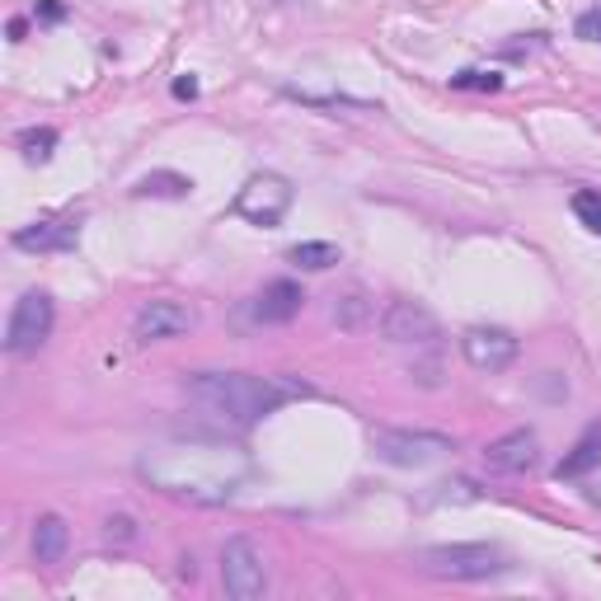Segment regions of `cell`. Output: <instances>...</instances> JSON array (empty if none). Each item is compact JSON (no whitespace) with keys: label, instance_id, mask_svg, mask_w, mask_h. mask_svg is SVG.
<instances>
[{"label":"cell","instance_id":"cell-1","mask_svg":"<svg viewBox=\"0 0 601 601\" xmlns=\"http://www.w3.org/2000/svg\"><path fill=\"white\" fill-rule=\"evenodd\" d=\"M141 479L151 489L188 503H231L249 479V456L226 437H170L141 456Z\"/></svg>","mask_w":601,"mask_h":601},{"label":"cell","instance_id":"cell-2","mask_svg":"<svg viewBox=\"0 0 601 601\" xmlns=\"http://www.w3.org/2000/svg\"><path fill=\"white\" fill-rule=\"evenodd\" d=\"M184 395L198 404L202 414H212L226 428H249L263 414H273L292 390L263 376H245V371H198L184 381Z\"/></svg>","mask_w":601,"mask_h":601},{"label":"cell","instance_id":"cell-3","mask_svg":"<svg viewBox=\"0 0 601 601\" xmlns=\"http://www.w3.org/2000/svg\"><path fill=\"white\" fill-rule=\"evenodd\" d=\"M418 569L432 578H451V583H479L503 573V550L494 545H432L418 550Z\"/></svg>","mask_w":601,"mask_h":601},{"label":"cell","instance_id":"cell-4","mask_svg":"<svg viewBox=\"0 0 601 601\" xmlns=\"http://www.w3.org/2000/svg\"><path fill=\"white\" fill-rule=\"evenodd\" d=\"M371 447H376L381 461L418 470V465L442 461L451 451V437H442V432H409V428H376L371 432Z\"/></svg>","mask_w":601,"mask_h":601},{"label":"cell","instance_id":"cell-5","mask_svg":"<svg viewBox=\"0 0 601 601\" xmlns=\"http://www.w3.org/2000/svg\"><path fill=\"white\" fill-rule=\"evenodd\" d=\"M221 587H226V597H235V601H259L263 592H268L263 550L254 540H245V536L226 540V550H221Z\"/></svg>","mask_w":601,"mask_h":601},{"label":"cell","instance_id":"cell-6","mask_svg":"<svg viewBox=\"0 0 601 601\" xmlns=\"http://www.w3.org/2000/svg\"><path fill=\"white\" fill-rule=\"evenodd\" d=\"M235 212L245 216L249 226H278L282 216L292 212V184L282 174H254L240 193H235Z\"/></svg>","mask_w":601,"mask_h":601},{"label":"cell","instance_id":"cell-7","mask_svg":"<svg viewBox=\"0 0 601 601\" xmlns=\"http://www.w3.org/2000/svg\"><path fill=\"white\" fill-rule=\"evenodd\" d=\"M52 334V296L43 292H24L15 301V315H10V329H5V348L15 357L38 353Z\"/></svg>","mask_w":601,"mask_h":601},{"label":"cell","instance_id":"cell-8","mask_svg":"<svg viewBox=\"0 0 601 601\" xmlns=\"http://www.w3.org/2000/svg\"><path fill=\"white\" fill-rule=\"evenodd\" d=\"M193 324H198V315H193L184 301L160 296V301H146V306L132 315V339H137L141 348H146V343H170V339H184Z\"/></svg>","mask_w":601,"mask_h":601},{"label":"cell","instance_id":"cell-9","mask_svg":"<svg viewBox=\"0 0 601 601\" xmlns=\"http://www.w3.org/2000/svg\"><path fill=\"white\" fill-rule=\"evenodd\" d=\"M381 334L390 343H400V348H432L437 343V315L428 306H418V301H390L381 310Z\"/></svg>","mask_w":601,"mask_h":601},{"label":"cell","instance_id":"cell-10","mask_svg":"<svg viewBox=\"0 0 601 601\" xmlns=\"http://www.w3.org/2000/svg\"><path fill=\"white\" fill-rule=\"evenodd\" d=\"M484 461H489V470H498V475H526V470H536V461H540V437L531 428H512L484 447Z\"/></svg>","mask_w":601,"mask_h":601},{"label":"cell","instance_id":"cell-11","mask_svg":"<svg viewBox=\"0 0 601 601\" xmlns=\"http://www.w3.org/2000/svg\"><path fill=\"white\" fill-rule=\"evenodd\" d=\"M461 353L475 371L494 376V371H508L517 362V339H512L508 329H465Z\"/></svg>","mask_w":601,"mask_h":601},{"label":"cell","instance_id":"cell-12","mask_svg":"<svg viewBox=\"0 0 601 601\" xmlns=\"http://www.w3.org/2000/svg\"><path fill=\"white\" fill-rule=\"evenodd\" d=\"M301 306H306V292H301L296 282L278 278V282H268V287L249 301L245 315L254 324H292L296 315H301Z\"/></svg>","mask_w":601,"mask_h":601},{"label":"cell","instance_id":"cell-13","mask_svg":"<svg viewBox=\"0 0 601 601\" xmlns=\"http://www.w3.org/2000/svg\"><path fill=\"white\" fill-rule=\"evenodd\" d=\"M76 240H80V216H47V221H33V226L15 231V249H29V254L71 249Z\"/></svg>","mask_w":601,"mask_h":601},{"label":"cell","instance_id":"cell-14","mask_svg":"<svg viewBox=\"0 0 601 601\" xmlns=\"http://www.w3.org/2000/svg\"><path fill=\"white\" fill-rule=\"evenodd\" d=\"M66 545H71V526L57 512L38 517V526H33V555H38V564H57L66 555Z\"/></svg>","mask_w":601,"mask_h":601},{"label":"cell","instance_id":"cell-15","mask_svg":"<svg viewBox=\"0 0 601 601\" xmlns=\"http://www.w3.org/2000/svg\"><path fill=\"white\" fill-rule=\"evenodd\" d=\"M371 320H376V301H371L362 287H348L343 296H334V324H339V329L357 334V329H367Z\"/></svg>","mask_w":601,"mask_h":601},{"label":"cell","instance_id":"cell-16","mask_svg":"<svg viewBox=\"0 0 601 601\" xmlns=\"http://www.w3.org/2000/svg\"><path fill=\"white\" fill-rule=\"evenodd\" d=\"M132 193H137V198H188V193H193V179H188V174H174V170H155V174H146V179H137Z\"/></svg>","mask_w":601,"mask_h":601},{"label":"cell","instance_id":"cell-17","mask_svg":"<svg viewBox=\"0 0 601 601\" xmlns=\"http://www.w3.org/2000/svg\"><path fill=\"white\" fill-rule=\"evenodd\" d=\"M339 259H343L339 245H329V240H306V245H292V249H287V263L306 268V273H324V268H334Z\"/></svg>","mask_w":601,"mask_h":601},{"label":"cell","instance_id":"cell-18","mask_svg":"<svg viewBox=\"0 0 601 601\" xmlns=\"http://www.w3.org/2000/svg\"><path fill=\"white\" fill-rule=\"evenodd\" d=\"M592 461H601V428H587V437L573 447V456L559 461V479H578Z\"/></svg>","mask_w":601,"mask_h":601},{"label":"cell","instance_id":"cell-19","mask_svg":"<svg viewBox=\"0 0 601 601\" xmlns=\"http://www.w3.org/2000/svg\"><path fill=\"white\" fill-rule=\"evenodd\" d=\"M52 146H57V132H52V127H29V132H19V151H24L29 165H43L47 155H52Z\"/></svg>","mask_w":601,"mask_h":601},{"label":"cell","instance_id":"cell-20","mask_svg":"<svg viewBox=\"0 0 601 601\" xmlns=\"http://www.w3.org/2000/svg\"><path fill=\"white\" fill-rule=\"evenodd\" d=\"M573 216H578L592 235H601V193L597 188H578V193H573Z\"/></svg>","mask_w":601,"mask_h":601},{"label":"cell","instance_id":"cell-21","mask_svg":"<svg viewBox=\"0 0 601 601\" xmlns=\"http://www.w3.org/2000/svg\"><path fill=\"white\" fill-rule=\"evenodd\" d=\"M451 90H503V76H494V71H461V76H451Z\"/></svg>","mask_w":601,"mask_h":601},{"label":"cell","instance_id":"cell-22","mask_svg":"<svg viewBox=\"0 0 601 601\" xmlns=\"http://www.w3.org/2000/svg\"><path fill=\"white\" fill-rule=\"evenodd\" d=\"M104 536L113 540V545H132V540H137V522H132V517H108Z\"/></svg>","mask_w":601,"mask_h":601},{"label":"cell","instance_id":"cell-23","mask_svg":"<svg viewBox=\"0 0 601 601\" xmlns=\"http://www.w3.org/2000/svg\"><path fill=\"white\" fill-rule=\"evenodd\" d=\"M578 38L601 43V5H597V10H587V15H578Z\"/></svg>","mask_w":601,"mask_h":601},{"label":"cell","instance_id":"cell-24","mask_svg":"<svg viewBox=\"0 0 601 601\" xmlns=\"http://www.w3.org/2000/svg\"><path fill=\"white\" fill-rule=\"evenodd\" d=\"M578 479H583V489H587V503H597L601 508V461H592Z\"/></svg>","mask_w":601,"mask_h":601},{"label":"cell","instance_id":"cell-25","mask_svg":"<svg viewBox=\"0 0 601 601\" xmlns=\"http://www.w3.org/2000/svg\"><path fill=\"white\" fill-rule=\"evenodd\" d=\"M66 15L62 0H38V19H47V24H57V19Z\"/></svg>","mask_w":601,"mask_h":601},{"label":"cell","instance_id":"cell-26","mask_svg":"<svg viewBox=\"0 0 601 601\" xmlns=\"http://www.w3.org/2000/svg\"><path fill=\"white\" fill-rule=\"evenodd\" d=\"M174 94H179V99H198V80L179 76V80H174Z\"/></svg>","mask_w":601,"mask_h":601}]
</instances>
